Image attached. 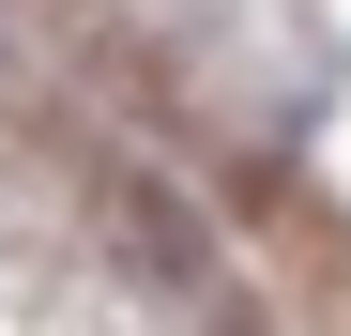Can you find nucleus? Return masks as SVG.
<instances>
[{
    "label": "nucleus",
    "mask_w": 351,
    "mask_h": 336,
    "mask_svg": "<svg viewBox=\"0 0 351 336\" xmlns=\"http://www.w3.org/2000/svg\"><path fill=\"white\" fill-rule=\"evenodd\" d=\"M77 199H92V230H107V260H123L138 291H168V306H245V291H229V260H214V230L153 184V168L92 153V184H77Z\"/></svg>",
    "instance_id": "1"
},
{
    "label": "nucleus",
    "mask_w": 351,
    "mask_h": 336,
    "mask_svg": "<svg viewBox=\"0 0 351 336\" xmlns=\"http://www.w3.org/2000/svg\"><path fill=\"white\" fill-rule=\"evenodd\" d=\"M0 77H16V46H0Z\"/></svg>",
    "instance_id": "2"
}]
</instances>
